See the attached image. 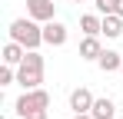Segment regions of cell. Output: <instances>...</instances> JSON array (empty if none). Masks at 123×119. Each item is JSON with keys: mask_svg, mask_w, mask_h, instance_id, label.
Wrapping results in <instances>:
<instances>
[{"mask_svg": "<svg viewBox=\"0 0 123 119\" xmlns=\"http://www.w3.org/2000/svg\"><path fill=\"white\" fill-rule=\"evenodd\" d=\"M10 40H17V43H23L27 50H37L43 43V23L33 17H17L13 23H10Z\"/></svg>", "mask_w": 123, "mask_h": 119, "instance_id": "obj_1", "label": "cell"}, {"mask_svg": "<svg viewBox=\"0 0 123 119\" xmlns=\"http://www.w3.org/2000/svg\"><path fill=\"white\" fill-rule=\"evenodd\" d=\"M17 83H20L23 89H37L43 83V56L37 50H27L23 63L17 66Z\"/></svg>", "mask_w": 123, "mask_h": 119, "instance_id": "obj_2", "label": "cell"}, {"mask_svg": "<svg viewBox=\"0 0 123 119\" xmlns=\"http://www.w3.org/2000/svg\"><path fill=\"white\" fill-rule=\"evenodd\" d=\"M13 109H17V116H27V113H33V109H50V93L37 86V89H23V96L13 103Z\"/></svg>", "mask_w": 123, "mask_h": 119, "instance_id": "obj_3", "label": "cell"}, {"mask_svg": "<svg viewBox=\"0 0 123 119\" xmlns=\"http://www.w3.org/2000/svg\"><path fill=\"white\" fill-rule=\"evenodd\" d=\"M27 17L40 20V23H50L57 17V3L53 0H27Z\"/></svg>", "mask_w": 123, "mask_h": 119, "instance_id": "obj_4", "label": "cell"}, {"mask_svg": "<svg viewBox=\"0 0 123 119\" xmlns=\"http://www.w3.org/2000/svg\"><path fill=\"white\" fill-rule=\"evenodd\" d=\"M43 43H47V46H63V43H67V27H63L60 20L43 23Z\"/></svg>", "mask_w": 123, "mask_h": 119, "instance_id": "obj_5", "label": "cell"}, {"mask_svg": "<svg viewBox=\"0 0 123 119\" xmlns=\"http://www.w3.org/2000/svg\"><path fill=\"white\" fill-rule=\"evenodd\" d=\"M70 109H73V113H90V109H93V93H90L86 86H77V89L70 93Z\"/></svg>", "mask_w": 123, "mask_h": 119, "instance_id": "obj_6", "label": "cell"}, {"mask_svg": "<svg viewBox=\"0 0 123 119\" xmlns=\"http://www.w3.org/2000/svg\"><path fill=\"white\" fill-rule=\"evenodd\" d=\"M100 53H103V43H100V37H86L83 33V40H80V60H100Z\"/></svg>", "mask_w": 123, "mask_h": 119, "instance_id": "obj_7", "label": "cell"}, {"mask_svg": "<svg viewBox=\"0 0 123 119\" xmlns=\"http://www.w3.org/2000/svg\"><path fill=\"white\" fill-rule=\"evenodd\" d=\"M97 66H100L103 73H120V66H123V53H117V50H103L100 60H97Z\"/></svg>", "mask_w": 123, "mask_h": 119, "instance_id": "obj_8", "label": "cell"}, {"mask_svg": "<svg viewBox=\"0 0 123 119\" xmlns=\"http://www.w3.org/2000/svg\"><path fill=\"white\" fill-rule=\"evenodd\" d=\"M80 30L86 37H100L103 33V13H83L80 17Z\"/></svg>", "mask_w": 123, "mask_h": 119, "instance_id": "obj_9", "label": "cell"}, {"mask_svg": "<svg viewBox=\"0 0 123 119\" xmlns=\"http://www.w3.org/2000/svg\"><path fill=\"white\" fill-rule=\"evenodd\" d=\"M23 56H27V46L17 43V40H10L7 46H3V63H10V66H20Z\"/></svg>", "mask_w": 123, "mask_h": 119, "instance_id": "obj_10", "label": "cell"}, {"mask_svg": "<svg viewBox=\"0 0 123 119\" xmlns=\"http://www.w3.org/2000/svg\"><path fill=\"white\" fill-rule=\"evenodd\" d=\"M103 37L106 40L123 37V17L120 13H106V17H103Z\"/></svg>", "mask_w": 123, "mask_h": 119, "instance_id": "obj_11", "label": "cell"}, {"mask_svg": "<svg viewBox=\"0 0 123 119\" xmlns=\"http://www.w3.org/2000/svg\"><path fill=\"white\" fill-rule=\"evenodd\" d=\"M90 113H93V119H113L117 116V106H113V99H93V109H90Z\"/></svg>", "mask_w": 123, "mask_h": 119, "instance_id": "obj_12", "label": "cell"}, {"mask_svg": "<svg viewBox=\"0 0 123 119\" xmlns=\"http://www.w3.org/2000/svg\"><path fill=\"white\" fill-rule=\"evenodd\" d=\"M93 7H97V13H117L120 10V0H93Z\"/></svg>", "mask_w": 123, "mask_h": 119, "instance_id": "obj_13", "label": "cell"}, {"mask_svg": "<svg viewBox=\"0 0 123 119\" xmlns=\"http://www.w3.org/2000/svg\"><path fill=\"white\" fill-rule=\"evenodd\" d=\"M47 116H50V109H33V113H27L20 119H47Z\"/></svg>", "mask_w": 123, "mask_h": 119, "instance_id": "obj_14", "label": "cell"}, {"mask_svg": "<svg viewBox=\"0 0 123 119\" xmlns=\"http://www.w3.org/2000/svg\"><path fill=\"white\" fill-rule=\"evenodd\" d=\"M70 119H93V113H73Z\"/></svg>", "mask_w": 123, "mask_h": 119, "instance_id": "obj_15", "label": "cell"}, {"mask_svg": "<svg viewBox=\"0 0 123 119\" xmlns=\"http://www.w3.org/2000/svg\"><path fill=\"white\" fill-rule=\"evenodd\" d=\"M117 13H120V17H123V0H120V10H117Z\"/></svg>", "mask_w": 123, "mask_h": 119, "instance_id": "obj_16", "label": "cell"}, {"mask_svg": "<svg viewBox=\"0 0 123 119\" xmlns=\"http://www.w3.org/2000/svg\"><path fill=\"white\" fill-rule=\"evenodd\" d=\"M70 3H86V0H70Z\"/></svg>", "mask_w": 123, "mask_h": 119, "instance_id": "obj_17", "label": "cell"}, {"mask_svg": "<svg viewBox=\"0 0 123 119\" xmlns=\"http://www.w3.org/2000/svg\"><path fill=\"white\" fill-rule=\"evenodd\" d=\"M120 73H123V66H120Z\"/></svg>", "mask_w": 123, "mask_h": 119, "instance_id": "obj_18", "label": "cell"}]
</instances>
